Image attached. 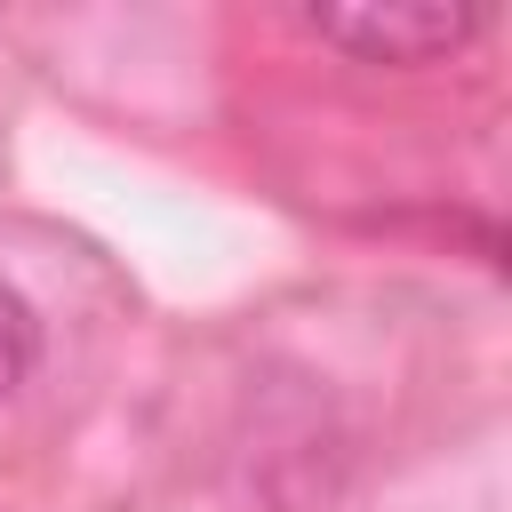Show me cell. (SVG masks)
<instances>
[{"instance_id":"obj_1","label":"cell","mask_w":512,"mask_h":512,"mask_svg":"<svg viewBox=\"0 0 512 512\" xmlns=\"http://www.w3.org/2000/svg\"><path fill=\"white\" fill-rule=\"evenodd\" d=\"M336 472H344V432H336L328 400L304 376L264 384L240 424V504L248 512H320L336 496Z\"/></svg>"},{"instance_id":"obj_2","label":"cell","mask_w":512,"mask_h":512,"mask_svg":"<svg viewBox=\"0 0 512 512\" xmlns=\"http://www.w3.org/2000/svg\"><path fill=\"white\" fill-rule=\"evenodd\" d=\"M304 24L344 48L352 64H392V72H416V64H440L456 48H472L488 32V8H440V0H352V8H304Z\"/></svg>"},{"instance_id":"obj_3","label":"cell","mask_w":512,"mask_h":512,"mask_svg":"<svg viewBox=\"0 0 512 512\" xmlns=\"http://www.w3.org/2000/svg\"><path fill=\"white\" fill-rule=\"evenodd\" d=\"M32 368H40V320H32V304L0 280V400H16V392L32 384Z\"/></svg>"}]
</instances>
